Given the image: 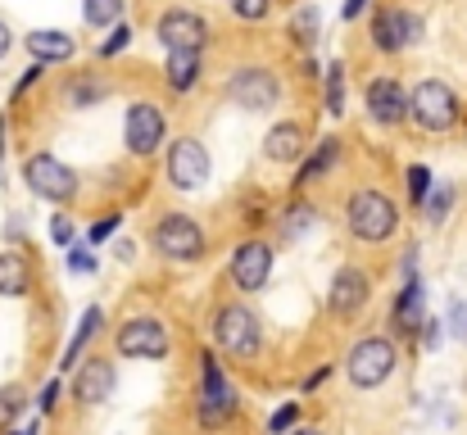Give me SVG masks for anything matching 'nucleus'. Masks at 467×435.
I'll return each mask as SVG.
<instances>
[{"mask_svg":"<svg viewBox=\"0 0 467 435\" xmlns=\"http://www.w3.org/2000/svg\"><path fill=\"white\" fill-rule=\"evenodd\" d=\"M41 78H46V64H36V59H32V64L23 68V78L14 82V100H18V96H23V91H27L32 82H41Z\"/></svg>","mask_w":467,"mask_h":435,"instance_id":"nucleus-42","label":"nucleus"},{"mask_svg":"<svg viewBox=\"0 0 467 435\" xmlns=\"http://www.w3.org/2000/svg\"><path fill=\"white\" fill-rule=\"evenodd\" d=\"M0 186H5V119H0Z\"/></svg>","mask_w":467,"mask_h":435,"instance_id":"nucleus-46","label":"nucleus"},{"mask_svg":"<svg viewBox=\"0 0 467 435\" xmlns=\"http://www.w3.org/2000/svg\"><path fill=\"white\" fill-rule=\"evenodd\" d=\"M232 418H236L232 377L223 372L218 354L204 349V354H200V409H195V422H200V431H223Z\"/></svg>","mask_w":467,"mask_h":435,"instance_id":"nucleus-4","label":"nucleus"},{"mask_svg":"<svg viewBox=\"0 0 467 435\" xmlns=\"http://www.w3.org/2000/svg\"><path fill=\"white\" fill-rule=\"evenodd\" d=\"M9 46H14V32H9V23L0 18V59L9 55Z\"/></svg>","mask_w":467,"mask_h":435,"instance_id":"nucleus-45","label":"nucleus"},{"mask_svg":"<svg viewBox=\"0 0 467 435\" xmlns=\"http://www.w3.org/2000/svg\"><path fill=\"white\" fill-rule=\"evenodd\" d=\"M168 141V114L155 100H132L123 114V145L132 159H155L159 145Z\"/></svg>","mask_w":467,"mask_h":435,"instance_id":"nucleus-10","label":"nucleus"},{"mask_svg":"<svg viewBox=\"0 0 467 435\" xmlns=\"http://www.w3.org/2000/svg\"><path fill=\"white\" fill-rule=\"evenodd\" d=\"M50 241H55L59 250L78 245V223H73L68 213H55V218H50Z\"/></svg>","mask_w":467,"mask_h":435,"instance_id":"nucleus-37","label":"nucleus"},{"mask_svg":"<svg viewBox=\"0 0 467 435\" xmlns=\"http://www.w3.org/2000/svg\"><path fill=\"white\" fill-rule=\"evenodd\" d=\"M300 418H305V404L300 399H286L282 409H273V418H268V435H291L300 427Z\"/></svg>","mask_w":467,"mask_h":435,"instance_id":"nucleus-34","label":"nucleus"},{"mask_svg":"<svg viewBox=\"0 0 467 435\" xmlns=\"http://www.w3.org/2000/svg\"><path fill=\"white\" fill-rule=\"evenodd\" d=\"M331 372H336V363H322L317 372H309V377H305V395H309V390H317V386H322V381H327Z\"/></svg>","mask_w":467,"mask_h":435,"instance_id":"nucleus-43","label":"nucleus"},{"mask_svg":"<svg viewBox=\"0 0 467 435\" xmlns=\"http://www.w3.org/2000/svg\"><path fill=\"white\" fill-rule=\"evenodd\" d=\"M200 78H204L200 50H168V59H163V82H168L172 96H191V91L200 87Z\"/></svg>","mask_w":467,"mask_h":435,"instance_id":"nucleus-20","label":"nucleus"},{"mask_svg":"<svg viewBox=\"0 0 467 435\" xmlns=\"http://www.w3.org/2000/svg\"><path fill=\"white\" fill-rule=\"evenodd\" d=\"M150 245H155L159 259H168V264H200L204 250H209V236H204V227L191 213L168 209L150 227Z\"/></svg>","mask_w":467,"mask_h":435,"instance_id":"nucleus-5","label":"nucleus"},{"mask_svg":"<svg viewBox=\"0 0 467 435\" xmlns=\"http://www.w3.org/2000/svg\"><path fill=\"white\" fill-rule=\"evenodd\" d=\"M395 368H400V349H395V340L390 336H358L354 345H349V354H345V377H349V386L354 390H377V386H386L390 377H395Z\"/></svg>","mask_w":467,"mask_h":435,"instance_id":"nucleus-3","label":"nucleus"},{"mask_svg":"<svg viewBox=\"0 0 467 435\" xmlns=\"http://www.w3.org/2000/svg\"><path fill=\"white\" fill-rule=\"evenodd\" d=\"M445 326H450V336H454V340H467V299H454V304H450Z\"/></svg>","mask_w":467,"mask_h":435,"instance_id":"nucleus-40","label":"nucleus"},{"mask_svg":"<svg viewBox=\"0 0 467 435\" xmlns=\"http://www.w3.org/2000/svg\"><path fill=\"white\" fill-rule=\"evenodd\" d=\"M5 435H23V431H5Z\"/></svg>","mask_w":467,"mask_h":435,"instance_id":"nucleus-49","label":"nucleus"},{"mask_svg":"<svg viewBox=\"0 0 467 435\" xmlns=\"http://www.w3.org/2000/svg\"><path fill=\"white\" fill-rule=\"evenodd\" d=\"M322 109H327L331 119L345 114V64H340V59L327 64V78H322Z\"/></svg>","mask_w":467,"mask_h":435,"instance_id":"nucleus-26","label":"nucleus"},{"mask_svg":"<svg viewBox=\"0 0 467 435\" xmlns=\"http://www.w3.org/2000/svg\"><path fill=\"white\" fill-rule=\"evenodd\" d=\"M313 223H317V209L309 200H291V209L282 213V241H305Z\"/></svg>","mask_w":467,"mask_h":435,"instance_id":"nucleus-27","label":"nucleus"},{"mask_svg":"<svg viewBox=\"0 0 467 435\" xmlns=\"http://www.w3.org/2000/svg\"><path fill=\"white\" fill-rule=\"evenodd\" d=\"M223 96H227L236 109H245V114H268V109L282 105V82H277V73L264 68V64H241V68L223 82Z\"/></svg>","mask_w":467,"mask_h":435,"instance_id":"nucleus-9","label":"nucleus"},{"mask_svg":"<svg viewBox=\"0 0 467 435\" xmlns=\"http://www.w3.org/2000/svg\"><path fill=\"white\" fill-rule=\"evenodd\" d=\"M227 9L241 18V23H264L273 14V0H227Z\"/></svg>","mask_w":467,"mask_h":435,"instance_id":"nucleus-36","label":"nucleus"},{"mask_svg":"<svg viewBox=\"0 0 467 435\" xmlns=\"http://www.w3.org/2000/svg\"><path fill=\"white\" fill-rule=\"evenodd\" d=\"M114 390H119V368H114V358L87 354V358L78 363V372H73V404L100 409V404L114 399Z\"/></svg>","mask_w":467,"mask_h":435,"instance_id":"nucleus-15","label":"nucleus"},{"mask_svg":"<svg viewBox=\"0 0 467 435\" xmlns=\"http://www.w3.org/2000/svg\"><path fill=\"white\" fill-rule=\"evenodd\" d=\"M213 163H209V150L200 137H177L168 145V186L172 191H204Z\"/></svg>","mask_w":467,"mask_h":435,"instance_id":"nucleus-14","label":"nucleus"},{"mask_svg":"<svg viewBox=\"0 0 467 435\" xmlns=\"http://www.w3.org/2000/svg\"><path fill=\"white\" fill-rule=\"evenodd\" d=\"M317 27H322L317 5H300V9L291 14V23H286V36H291L296 46H305V50H309L313 41H317Z\"/></svg>","mask_w":467,"mask_h":435,"instance_id":"nucleus-28","label":"nucleus"},{"mask_svg":"<svg viewBox=\"0 0 467 435\" xmlns=\"http://www.w3.org/2000/svg\"><path fill=\"white\" fill-rule=\"evenodd\" d=\"M409 119L422 128V132H454L459 119H463V105H459V91L441 78H422L413 91H409Z\"/></svg>","mask_w":467,"mask_h":435,"instance_id":"nucleus-6","label":"nucleus"},{"mask_svg":"<svg viewBox=\"0 0 467 435\" xmlns=\"http://www.w3.org/2000/svg\"><path fill=\"white\" fill-rule=\"evenodd\" d=\"M155 36L163 50H200V55H204V46H209V23H204V14H195V9H186V5H172V9L159 14Z\"/></svg>","mask_w":467,"mask_h":435,"instance_id":"nucleus-16","label":"nucleus"},{"mask_svg":"<svg viewBox=\"0 0 467 435\" xmlns=\"http://www.w3.org/2000/svg\"><path fill=\"white\" fill-rule=\"evenodd\" d=\"M418 36H422V18H418L413 9H404V5H381V9L372 14V46H377L381 55H404V50L418 46Z\"/></svg>","mask_w":467,"mask_h":435,"instance_id":"nucleus-11","label":"nucleus"},{"mask_svg":"<svg viewBox=\"0 0 467 435\" xmlns=\"http://www.w3.org/2000/svg\"><path fill=\"white\" fill-rule=\"evenodd\" d=\"M105 331V308L100 304H91V308H82V317H78V331H73V340L64 345V358H59V372H78V363L87 358V345L96 340Z\"/></svg>","mask_w":467,"mask_h":435,"instance_id":"nucleus-21","label":"nucleus"},{"mask_svg":"<svg viewBox=\"0 0 467 435\" xmlns=\"http://www.w3.org/2000/svg\"><path fill=\"white\" fill-rule=\"evenodd\" d=\"M422 322H427V286H422V277H404L395 304H390V326H395V336L413 340L422 331Z\"/></svg>","mask_w":467,"mask_h":435,"instance_id":"nucleus-19","label":"nucleus"},{"mask_svg":"<svg viewBox=\"0 0 467 435\" xmlns=\"http://www.w3.org/2000/svg\"><path fill=\"white\" fill-rule=\"evenodd\" d=\"M418 340H422V349H441V340H445V322L427 317V322H422V331H418Z\"/></svg>","mask_w":467,"mask_h":435,"instance_id":"nucleus-41","label":"nucleus"},{"mask_svg":"<svg viewBox=\"0 0 467 435\" xmlns=\"http://www.w3.org/2000/svg\"><path fill=\"white\" fill-rule=\"evenodd\" d=\"M32 295V264L18 250H0V299Z\"/></svg>","mask_w":467,"mask_h":435,"instance_id":"nucleus-24","label":"nucleus"},{"mask_svg":"<svg viewBox=\"0 0 467 435\" xmlns=\"http://www.w3.org/2000/svg\"><path fill=\"white\" fill-rule=\"evenodd\" d=\"M336 163H340V141H336V137H322V141H313L309 154H305V163L296 168V181H291V186H296V195H300V191H309L313 181H322V177H327Z\"/></svg>","mask_w":467,"mask_h":435,"instance_id":"nucleus-22","label":"nucleus"},{"mask_svg":"<svg viewBox=\"0 0 467 435\" xmlns=\"http://www.w3.org/2000/svg\"><path fill=\"white\" fill-rule=\"evenodd\" d=\"M59 395H64V386H59V377H50V381L36 390V399H32V404H36V413H41V418H50V413L59 409Z\"/></svg>","mask_w":467,"mask_h":435,"instance_id":"nucleus-38","label":"nucleus"},{"mask_svg":"<svg viewBox=\"0 0 467 435\" xmlns=\"http://www.w3.org/2000/svg\"><path fill=\"white\" fill-rule=\"evenodd\" d=\"M368 5H372V0H345V5H340V18H345V23H354Z\"/></svg>","mask_w":467,"mask_h":435,"instance_id":"nucleus-44","label":"nucleus"},{"mask_svg":"<svg viewBox=\"0 0 467 435\" xmlns=\"http://www.w3.org/2000/svg\"><path fill=\"white\" fill-rule=\"evenodd\" d=\"M32 399H27V390L18 386V381H9V386H0V435L14 431V422L23 418V409H27Z\"/></svg>","mask_w":467,"mask_h":435,"instance_id":"nucleus-29","label":"nucleus"},{"mask_svg":"<svg viewBox=\"0 0 467 435\" xmlns=\"http://www.w3.org/2000/svg\"><path fill=\"white\" fill-rule=\"evenodd\" d=\"M123 5L128 0H82V18H87V27H119Z\"/></svg>","mask_w":467,"mask_h":435,"instance_id":"nucleus-31","label":"nucleus"},{"mask_svg":"<svg viewBox=\"0 0 467 435\" xmlns=\"http://www.w3.org/2000/svg\"><path fill=\"white\" fill-rule=\"evenodd\" d=\"M119 232H123V213H119V209H114V213H100V223H91V232H87V245L100 250V245L114 241Z\"/></svg>","mask_w":467,"mask_h":435,"instance_id":"nucleus-35","label":"nucleus"},{"mask_svg":"<svg viewBox=\"0 0 467 435\" xmlns=\"http://www.w3.org/2000/svg\"><path fill=\"white\" fill-rule=\"evenodd\" d=\"M27 50H32L36 64H64V59L78 55V41L59 27H36V32H27Z\"/></svg>","mask_w":467,"mask_h":435,"instance_id":"nucleus-23","label":"nucleus"},{"mask_svg":"<svg viewBox=\"0 0 467 435\" xmlns=\"http://www.w3.org/2000/svg\"><path fill=\"white\" fill-rule=\"evenodd\" d=\"M114 354L119 358H141V363H159L172 354V331L155 313H137L128 322H119L114 331Z\"/></svg>","mask_w":467,"mask_h":435,"instance_id":"nucleus-8","label":"nucleus"},{"mask_svg":"<svg viewBox=\"0 0 467 435\" xmlns=\"http://www.w3.org/2000/svg\"><path fill=\"white\" fill-rule=\"evenodd\" d=\"M23 181H27V191H32L36 200H46V204H73L78 191H82L78 172H73L59 154H50V150H36V154L23 159Z\"/></svg>","mask_w":467,"mask_h":435,"instance_id":"nucleus-7","label":"nucleus"},{"mask_svg":"<svg viewBox=\"0 0 467 435\" xmlns=\"http://www.w3.org/2000/svg\"><path fill=\"white\" fill-rule=\"evenodd\" d=\"M109 96V87L100 82V78H91V73H78L68 87H64V100L73 105V109H91V105H100Z\"/></svg>","mask_w":467,"mask_h":435,"instance_id":"nucleus-25","label":"nucleus"},{"mask_svg":"<svg viewBox=\"0 0 467 435\" xmlns=\"http://www.w3.org/2000/svg\"><path fill=\"white\" fill-rule=\"evenodd\" d=\"M309 128L300 123V119H282V123H273L268 128V137H264V159L268 163H291V168H300L305 163V154H309Z\"/></svg>","mask_w":467,"mask_h":435,"instance_id":"nucleus-18","label":"nucleus"},{"mask_svg":"<svg viewBox=\"0 0 467 435\" xmlns=\"http://www.w3.org/2000/svg\"><path fill=\"white\" fill-rule=\"evenodd\" d=\"M128 41H132V27H128V23H119V27H114V36H105V41H100V59L123 55V50H128Z\"/></svg>","mask_w":467,"mask_h":435,"instance_id":"nucleus-39","label":"nucleus"},{"mask_svg":"<svg viewBox=\"0 0 467 435\" xmlns=\"http://www.w3.org/2000/svg\"><path fill=\"white\" fill-rule=\"evenodd\" d=\"M454 181H436L431 186V195H427V204H422V218L431 223V227H441L445 218H450V209H454Z\"/></svg>","mask_w":467,"mask_h":435,"instance_id":"nucleus-30","label":"nucleus"},{"mask_svg":"<svg viewBox=\"0 0 467 435\" xmlns=\"http://www.w3.org/2000/svg\"><path fill=\"white\" fill-rule=\"evenodd\" d=\"M345 232L358 245H386L400 232V204L377 186H358L345 200Z\"/></svg>","mask_w":467,"mask_h":435,"instance_id":"nucleus-1","label":"nucleus"},{"mask_svg":"<svg viewBox=\"0 0 467 435\" xmlns=\"http://www.w3.org/2000/svg\"><path fill=\"white\" fill-rule=\"evenodd\" d=\"M209 326H213V345L227 358H259L264 354V322L250 304H241V299L218 304Z\"/></svg>","mask_w":467,"mask_h":435,"instance_id":"nucleus-2","label":"nucleus"},{"mask_svg":"<svg viewBox=\"0 0 467 435\" xmlns=\"http://www.w3.org/2000/svg\"><path fill=\"white\" fill-rule=\"evenodd\" d=\"M273 245L268 241H259V236H250V241H241L236 250H232V264H227V282L241 290V295H259V290L268 286V277H273Z\"/></svg>","mask_w":467,"mask_h":435,"instance_id":"nucleus-13","label":"nucleus"},{"mask_svg":"<svg viewBox=\"0 0 467 435\" xmlns=\"http://www.w3.org/2000/svg\"><path fill=\"white\" fill-rule=\"evenodd\" d=\"M363 100H368V119L377 128H400L409 119V91L395 78H372L368 91H363Z\"/></svg>","mask_w":467,"mask_h":435,"instance_id":"nucleus-17","label":"nucleus"},{"mask_svg":"<svg viewBox=\"0 0 467 435\" xmlns=\"http://www.w3.org/2000/svg\"><path fill=\"white\" fill-rule=\"evenodd\" d=\"M368 299H372V273H368V268L340 264V268L331 273V286H327V313H331V317L349 322V317H358V313L368 308Z\"/></svg>","mask_w":467,"mask_h":435,"instance_id":"nucleus-12","label":"nucleus"},{"mask_svg":"<svg viewBox=\"0 0 467 435\" xmlns=\"http://www.w3.org/2000/svg\"><path fill=\"white\" fill-rule=\"evenodd\" d=\"M404 181H409V200L422 209L427 204V195H431V186H436V177H431V168L427 163H409V172H404Z\"/></svg>","mask_w":467,"mask_h":435,"instance_id":"nucleus-33","label":"nucleus"},{"mask_svg":"<svg viewBox=\"0 0 467 435\" xmlns=\"http://www.w3.org/2000/svg\"><path fill=\"white\" fill-rule=\"evenodd\" d=\"M23 435H41V422H27V427H23Z\"/></svg>","mask_w":467,"mask_h":435,"instance_id":"nucleus-48","label":"nucleus"},{"mask_svg":"<svg viewBox=\"0 0 467 435\" xmlns=\"http://www.w3.org/2000/svg\"><path fill=\"white\" fill-rule=\"evenodd\" d=\"M64 264H68V273H73V277H91V273H100L96 245H87V241L68 245V250H64Z\"/></svg>","mask_w":467,"mask_h":435,"instance_id":"nucleus-32","label":"nucleus"},{"mask_svg":"<svg viewBox=\"0 0 467 435\" xmlns=\"http://www.w3.org/2000/svg\"><path fill=\"white\" fill-rule=\"evenodd\" d=\"M291 435H327V431H322V427H305V422H300V427H296Z\"/></svg>","mask_w":467,"mask_h":435,"instance_id":"nucleus-47","label":"nucleus"}]
</instances>
